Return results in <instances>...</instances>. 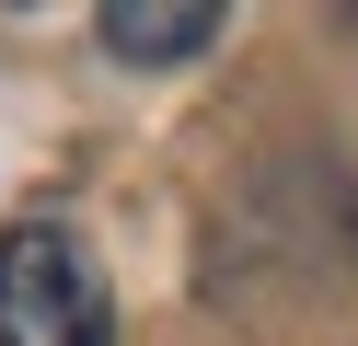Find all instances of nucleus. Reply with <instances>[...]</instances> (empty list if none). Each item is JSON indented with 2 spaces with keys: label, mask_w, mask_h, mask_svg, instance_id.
Here are the masks:
<instances>
[{
  "label": "nucleus",
  "mask_w": 358,
  "mask_h": 346,
  "mask_svg": "<svg viewBox=\"0 0 358 346\" xmlns=\"http://www.w3.org/2000/svg\"><path fill=\"white\" fill-rule=\"evenodd\" d=\"M93 35H104V58H127V69H185V58L220 46V12L208 0H104Z\"/></svg>",
  "instance_id": "2"
},
{
  "label": "nucleus",
  "mask_w": 358,
  "mask_h": 346,
  "mask_svg": "<svg viewBox=\"0 0 358 346\" xmlns=\"http://www.w3.org/2000/svg\"><path fill=\"white\" fill-rule=\"evenodd\" d=\"M0 346H116V289L70 219L0 231Z\"/></svg>",
  "instance_id": "1"
}]
</instances>
